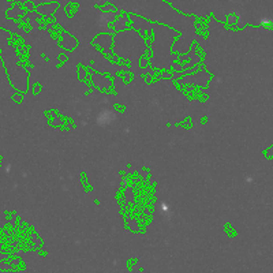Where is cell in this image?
<instances>
[{
	"mask_svg": "<svg viewBox=\"0 0 273 273\" xmlns=\"http://www.w3.org/2000/svg\"><path fill=\"white\" fill-rule=\"evenodd\" d=\"M129 15L123 14L122 17H119L115 22H113V30H118V31H123V30H127L130 27H127V21H129Z\"/></svg>",
	"mask_w": 273,
	"mask_h": 273,
	"instance_id": "cell-1",
	"label": "cell"
},
{
	"mask_svg": "<svg viewBox=\"0 0 273 273\" xmlns=\"http://www.w3.org/2000/svg\"><path fill=\"white\" fill-rule=\"evenodd\" d=\"M57 8H59V7H57L56 3H51V4H43V6H40L37 10L41 14H44V15H49V14H52L53 10H57Z\"/></svg>",
	"mask_w": 273,
	"mask_h": 273,
	"instance_id": "cell-2",
	"label": "cell"
}]
</instances>
